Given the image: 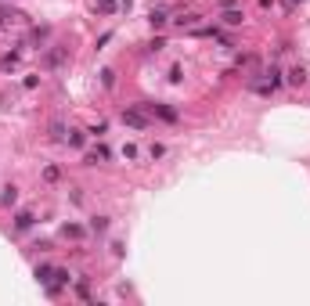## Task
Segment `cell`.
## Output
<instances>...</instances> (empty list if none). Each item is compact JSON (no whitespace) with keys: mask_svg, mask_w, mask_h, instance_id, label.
I'll use <instances>...</instances> for the list:
<instances>
[{"mask_svg":"<svg viewBox=\"0 0 310 306\" xmlns=\"http://www.w3.org/2000/svg\"><path fill=\"white\" fill-rule=\"evenodd\" d=\"M65 61H69V47H65V44H51V47L44 51V58H40V65L51 69V72L65 69Z\"/></svg>","mask_w":310,"mask_h":306,"instance_id":"obj_1","label":"cell"},{"mask_svg":"<svg viewBox=\"0 0 310 306\" xmlns=\"http://www.w3.org/2000/svg\"><path fill=\"white\" fill-rule=\"evenodd\" d=\"M123 123L134 126V130H148L151 126V116H148L141 105H134V108H123Z\"/></svg>","mask_w":310,"mask_h":306,"instance_id":"obj_2","label":"cell"},{"mask_svg":"<svg viewBox=\"0 0 310 306\" xmlns=\"http://www.w3.org/2000/svg\"><path fill=\"white\" fill-rule=\"evenodd\" d=\"M141 108L148 112V116H159L163 123H177V108H170L163 101H141Z\"/></svg>","mask_w":310,"mask_h":306,"instance_id":"obj_3","label":"cell"},{"mask_svg":"<svg viewBox=\"0 0 310 306\" xmlns=\"http://www.w3.org/2000/svg\"><path fill=\"white\" fill-rule=\"evenodd\" d=\"M289 83H292V87H306V83H310L306 65H292V69H289Z\"/></svg>","mask_w":310,"mask_h":306,"instance_id":"obj_4","label":"cell"},{"mask_svg":"<svg viewBox=\"0 0 310 306\" xmlns=\"http://www.w3.org/2000/svg\"><path fill=\"white\" fill-rule=\"evenodd\" d=\"M108 159H112V151H108L105 144H98V148L90 151V155H87L83 162H87V166H98V162H108Z\"/></svg>","mask_w":310,"mask_h":306,"instance_id":"obj_5","label":"cell"},{"mask_svg":"<svg viewBox=\"0 0 310 306\" xmlns=\"http://www.w3.org/2000/svg\"><path fill=\"white\" fill-rule=\"evenodd\" d=\"M148 22H151V29H163V25L170 22L166 8H151V11H148Z\"/></svg>","mask_w":310,"mask_h":306,"instance_id":"obj_6","label":"cell"},{"mask_svg":"<svg viewBox=\"0 0 310 306\" xmlns=\"http://www.w3.org/2000/svg\"><path fill=\"white\" fill-rule=\"evenodd\" d=\"M173 22H177L180 29H195V25H199V15H195V11H188V15H177Z\"/></svg>","mask_w":310,"mask_h":306,"instance_id":"obj_7","label":"cell"},{"mask_svg":"<svg viewBox=\"0 0 310 306\" xmlns=\"http://www.w3.org/2000/svg\"><path fill=\"white\" fill-rule=\"evenodd\" d=\"M47 36H51V25H36V29L29 32V44H44Z\"/></svg>","mask_w":310,"mask_h":306,"instance_id":"obj_8","label":"cell"},{"mask_svg":"<svg viewBox=\"0 0 310 306\" xmlns=\"http://www.w3.org/2000/svg\"><path fill=\"white\" fill-rule=\"evenodd\" d=\"M15 202H18V187L8 184V187H4V195H0V206H15Z\"/></svg>","mask_w":310,"mask_h":306,"instance_id":"obj_9","label":"cell"},{"mask_svg":"<svg viewBox=\"0 0 310 306\" xmlns=\"http://www.w3.org/2000/svg\"><path fill=\"white\" fill-rule=\"evenodd\" d=\"M65 141H69L72 148H83V144H87V133H83V130H69V133H65Z\"/></svg>","mask_w":310,"mask_h":306,"instance_id":"obj_10","label":"cell"},{"mask_svg":"<svg viewBox=\"0 0 310 306\" xmlns=\"http://www.w3.org/2000/svg\"><path fill=\"white\" fill-rule=\"evenodd\" d=\"M54 278V266H47V263H40V266H36V281H40V285H47Z\"/></svg>","mask_w":310,"mask_h":306,"instance_id":"obj_11","label":"cell"},{"mask_svg":"<svg viewBox=\"0 0 310 306\" xmlns=\"http://www.w3.org/2000/svg\"><path fill=\"white\" fill-rule=\"evenodd\" d=\"M65 133H69V126H65L61 119H54V123H51V141H65Z\"/></svg>","mask_w":310,"mask_h":306,"instance_id":"obj_12","label":"cell"},{"mask_svg":"<svg viewBox=\"0 0 310 306\" xmlns=\"http://www.w3.org/2000/svg\"><path fill=\"white\" fill-rule=\"evenodd\" d=\"M33 227V213H18L15 216V231H29Z\"/></svg>","mask_w":310,"mask_h":306,"instance_id":"obj_13","label":"cell"},{"mask_svg":"<svg viewBox=\"0 0 310 306\" xmlns=\"http://www.w3.org/2000/svg\"><path fill=\"white\" fill-rule=\"evenodd\" d=\"M94 11H98V15H112V11H115V0H98Z\"/></svg>","mask_w":310,"mask_h":306,"instance_id":"obj_14","label":"cell"},{"mask_svg":"<svg viewBox=\"0 0 310 306\" xmlns=\"http://www.w3.org/2000/svg\"><path fill=\"white\" fill-rule=\"evenodd\" d=\"M242 11H224V25H242Z\"/></svg>","mask_w":310,"mask_h":306,"instance_id":"obj_15","label":"cell"},{"mask_svg":"<svg viewBox=\"0 0 310 306\" xmlns=\"http://www.w3.org/2000/svg\"><path fill=\"white\" fill-rule=\"evenodd\" d=\"M90 231H98V234L108 231V216H94V220H90Z\"/></svg>","mask_w":310,"mask_h":306,"instance_id":"obj_16","label":"cell"},{"mask_svg":"<svg viewBox=\"0 0 310 306\" xmlns=\"http://www.w3.org/2000/svg\"><path fill=\"white\" fill-rule=\"evenodd\" d=\"M15 65H18V54H4V58H0V72H8Z\"/></svg>","mask_w":310,"mask_h":306,"instance_id":"obj_17","label":"cell"},{"mask_svg":"<svg viewBox=\"0 0 310 306\" xmlns=\"http://www.w3.org/2000/svg\"><path fill=\"white\" fill-rule=\"evenodd\" d=\"M101 87H115V72L112 69H101Z\"/></svg>","mask_w":310,"mask_h":306,"instance_id":"obj_18","label":"cell"},{"mask_svg":"<svg viewBox=\"0 0 310 306\" xmlns=\"http://www.w3.org/2000/svg\"><path fill=\"white\" fill-rule=\"evenodd\" d=\"M76 292H80L83 299H90V281H87V278H80V281H76Z\"/></svg>","mask_w":310,"mask_h":306,"instance_id":"obj_19","label":"cell"},{"mask_svg":"<svg viewBox=\"0 0 310 306\" xmlns=\"http://www.w3.org/2000/svg\"><path fill=\"white\" fill-rule=\"evenodd\" d=\"M65 234H69V238H83V227H76V223H65Z\"/></svg>","mask_w":310,"mask_h":306,"instance_id":"obj_20","label":"cell"},{"mask_svg":"<svg viewBox=\"0 0 310 306\" xmlns=\"http://www.w3.org/2000/svg\"><path fill=\"white\" fill-rule=\"evenodd\" d=\"M170 80H173V83H180V80H184V69H180V65H173V69H170Z\"/></svg>","mask_w":310,"mask_h":306,"instance_id":"obj_21","label":"cell"},{"mask_svg":"<svg viewBox=\"0 0 310 306\" xmlns=\"http://www.w3.org/2000/svg\"><path fill=\"white\" fill-rule=\"evenodd\" d=\"M58 177H61L58 166H47V169H44V180H58Z\"/></svg>","mask_w":310,"mask_h":306,"instance_id":"obj_22","label":"cell"},{"mask_svg":"<svg viewBox=\"0 0 310 306\" xmlns=\"http://www.w3.org/2000/svg\"><path fill=\"white\" fill-rule=\"evenodd\" d=\"M54 278H58V285H69L72 278H69V270H54Z\"/></svg>","mask_w":310,"mask_h":306,"instance_id":"obj_23","label":"cell"},{"mask_svg":"<svg viewBox=\"0 0 310 306\" xmlns=\"http://www.w3.org/2000/svg\"><path fill=\"white\" fill-rule=\"evenodd\" d=\"M127 4H130V0H127Z\"/></svg>","mask_w":310,"mask_h":306,"instance_id":"obj_24","label":"cell"}]
</instances>
